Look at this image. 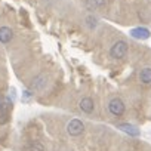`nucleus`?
<instances>
[{"instance_id": "423d86ee", "label": "nucleus", "mask_w": 151, "mask_h": 151, "mask_svg": "<svg viewBox=\"0 0 151 151\" xmlns=\"http://www.w3.org/2000/svg\"><path fill=\"white\" fill-rule=\"evenodd\" d=\"M150 30L148 28H144V27H138V28H133L130 31V36L133 39H138V40H147L150 37Z\"/></svg>"}, {"instance_id": "39448f33", "label": "nucleus", "mask_w": 151, "mask_h": 151, "mask_svg": "<svg viewBox=\"0 0 151 151\" xmlns=\"http://www.w3.org/2000/svg\"><path fill=\"white\" fill-rule=\"evenodd\" d=\"M46 83H47V76L46 74H40V76H37V77L33 80V83L30 85V91L31 92H40V91L45 89Z\"/></svg>"}, {"instance_id": "7ed1b4c3", "label": "nucleus", "mask_w": 151, "mask_h": 151, "mask_svg": "<svg viewBox=\"0 0 151 151\" xmlns=\"http://www.w3.org/2000/svg\"><path fill=\"white\" fill-rule=\"evenodd\" d=\"M11 110H12V102L8 98L0 102V124H5L9 120Z\"/></svg>"}, {"instance_id": "f257e3e1", "label": "nucleus", "mask_w": 151, "mask_h": 151, "mask_svg": "<svg viewBox=\"0 0 151 151\" xmlns=\"http://www.w3.org/2000/svg\"><path fill=\"white\" fill-rule=\"evenodd\" d=\"M126 53H127V43L124 40H117L110 49V55L114 59H122L126 56Z\"/></svg>"}, {"instance_id": "f03ea898", "label": "nucleus", "mask_w": 151, "mask_h": 151, "mask_svg": "<svg viewBox=\"0 0 151 151\" xmlns=\"http://www.w3.org/2000/svg\"><path fill=\"white\" fill-rule=\"evenodd\" d=\"M83 130H85V124H83L79 119H73V120H70L68 124H67V132H68L71 136H79V135L83 133Z\"/></svg>"}, {"instance_id": "6e6552de", "label": "nucleus", "mask_w": 151, "mask_h": 151, "mask_svg": "<svg viewBox=\"0 0 151 151\" xmlns=\"http://www.w3.org/2000/svg\"><path fill=\"white\" fill-rule=\"evenodd\" d=\"M12 39H14V31L9 27H2V28H0V42L6 45Z\"/></svg>"}, {"instance_id": "20e7f679", "label": "nucleus", "mask_w": 151, "mask_h": 151, "mask_svg": "<svg viewBox=\"0 0 151 151\" xmlns=\"http://www.w3.org/2000/svg\"><path fill=\"white\" fill-rule=\"evenodd\" d=\"M108 110L113 116H122L124 113V102L120 98H113L108 104Z\"/></svg>"}, {"instance_id": "9d476101", "label": "nucleus", "mask_w": 151, "mask_h": 151, "mask_svg": "<svg viewBox=\"0 0 151 151\" xmlns=\"http://www.w3.org/2000/svg\"><path fill=\"white\" fill-rule=\"evenodd\" d=\"M85 5L89 11H96V9H101L107 5V0H86Z\"/></svg>"}, {"instance_id": "ddd939ff", "label": "nucleus", "mask_w": 151, "mask_h": 151, "mask_svg": "<svg viewBox=\"0 0 151 151\" xmlns=\"http://www.w3.org/2000/svg\"><path fill=\"white\" fill-rule=\"evenodd\" d=\"M86 22H88V27L89 28H96V25H98V19L95 18V17H92V15H89V17H86Z\"/></svg>"}, {"instance_id": "0eeeda50", "label": "nucleus", "mask_w": 151, "mask_h": 151, "mask_svg": "<svg viewBox=\"0 0 151 151\" xmlns=\"http://www.w3.org/2000/svg\"><path fill=\"white\" fill-rule=\"evenodd\" d=\"M117 127H119L120 130H123L124 133H129V135H132V136H138V135H139V129H138L136 126H133V124L120 123V124H117Z\"/></svg>"}, {"instance_id": "1a4fd4ad", "label": "nucleus", "mask_w": 151, "mask_h": 151, "mask_svg": "<svg viewBox=\"0 0 151 151\" xmlns=\"http://www.w3.org/2000/svg\"><path fill=\"white\" fill-rule=\"evenodd\" d=\"M79 107H80L82 111L91 114V113L93 111V107H95V105H93V99H92V98H83V99L80 101Z\"/></svg>"}, {"instance_id": "f8f14e48", "label": "nucleus", "mask_w": 151, "mask_h": 151, "mask_svg": "<svg viewBox=\"0 0 151 151\" xmlns=\"http://www.w3.org/2000/svg\"><path fill=\"white\" fill-rule=\"evenodd\" d=\"M25 151H45V148L40 142H31L30 145H27Z\"/></svg>"}, {"instance_id": "9b49d317", "label": "nucleus", "mask_w": 151, "mask_h": 151, "mask_svg": "<svg viewBox=\"0 0 151 151\" xmlns=\"http://www.w3.org/2000/svg\"><path fill=\"white\" fill-rule=\"evenodd\" d=\"M139 79H141V82L145 83V85L151 83V68H150V67H147V68H144V70L141 71Z\"/></svg>"}]
</instances>
